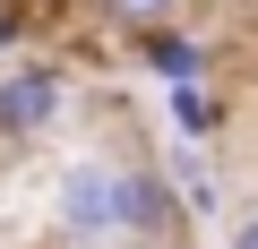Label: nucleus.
<instances>
[{
	"label": "nucleus",
	"mask_w": 258,
	"mask_h": 249,
	"mask_svg": "<svg viewBox=\"0 0 258 249\" xmlns=\"http://www.w3.org/2000/svg\"><path fill=\"white\" fill-rule=\"evenodd\" d=\"M181 9H189V0H86V18H103L120 43H138V35H164V26H181Z\"/></svg>",
	"instance_id": "obj_5"
},
{
	"label": "nucleus",
	"mask_w": 258,
	"mask_h": 249,
	"mask_svg": "<svg viewBox=\"0 0 258 249\" xmlns=\"http://www.w3.org/2000/svg\"><path fill=\"white\" fill-rule=\"evenodd\" d=\"M52 223H60L69 249H112L120 215H112V163L103 155H86V163H69L52 181Z\"/></svg>",
	"instance_id": "obj_2"
},
{
	"label": "nucleus",
	"mask_w": 258,
	"mask_h": 249,
	"mask_svg": "<svg viewBox=\"0 0 258 249\" xmlns=\"http://www.w3.org/2000/svg\"><path fill=\"white\" fill-rule=\"evenodd\" d=\"M232 249H258V206H249V215L232 223Z\"/></svg>",
	"instance_id": "obj_9"
},
{
	"label": "nucleus",
	"mask_w": 258,
	"mask_h": 249,
	"mask_svg": "<svg viewBox=\"0 0 258 249\" xmlns=\"http://www.w3.org/2000/svg\"><path fill=\"white\" fill-rule=\"evenodd\" d=\"M52 26V0H0V52H18Z\"/></svg>",
	"instance_id": "obj_8"
},
{
	"label": "nucleus",
	"mask_w": 258,
	"mask_h": 249,
	"mask_svg": "<svg viewBox=\"0 0 258 249\" xmlns=\"http://www.w3.org/2000/svg\"><path fill=\"white\" fill-rule=\"evenodd\" d=\"M164 172H172V189H181V206H189V215H215V172L198 163V146H181Z\"/></svg>",
	"instance_id": "obj_7"
},
{
	"label": "nucleus",
	"mask_w": 258,
	"mask_h": 249,
	"mask_svg": "<svg viewBox=\"0 0 258 249\" xmlns=\"http://www.w3.org/2000/svg\"><path fill=\"white\" fill-rule=\"evenodd\" d=\"M129 52H138V60H147L164 86H198V77H207V43H198V35H181V26H164V35H138Z\"/></svg>",
	"instance_id": "obj_4"
},
{
	"label": "nucleus",
	"mask_w": 258,
	"mask_h": 249,
	"mask_svg": "<svg viewBox=\"0 0 258 249\" xmlns=\"http://www.w3.org/2000/svg\"><path fill=\"white\" fill-rule=\"evenodd\" d=\"M172 129L189 138V146H207L215 129H224V95L198 77V86H172Z\"/></svg>",
	"instance_id": "obj_6"
},
{
	"label": "nucleus",
	"mask_w": 258,
	"mask_h": 249,
	"mask_svg": "<svg viewBox=\"0 0 258 249\" xmlns=\"http://www.w3.org/2000/svg\"><path fill=\"white\" fill-rule=\"evenodd\" d=\"M112 215H120V232H129V249H181V232H189V206H181V189H172V172L164 163H112Z\"/></svg>",
	"instance_id": "obj_1"
},
{
	"label": "nucleus",
	"mask_w": 258,
	"mask_h": 249,
	"mask_svg": "<svg viewBox=\"0 0 258 249\" xmlns=\"http://www.w3.org/2000/svg\"><path fill=\"white\" fill-rule=\"evenodd\" d=\"M69 103V77L52 60H18V69H0V146H35L52 120Z\"/></svg>",
	"instance_id": "obj_3"
}]
</instances>
